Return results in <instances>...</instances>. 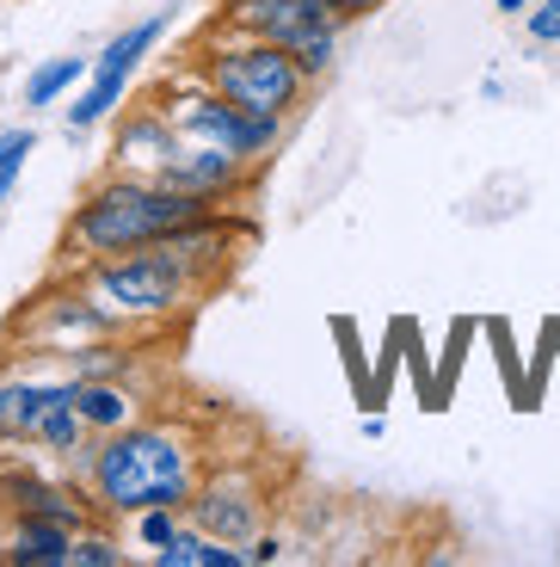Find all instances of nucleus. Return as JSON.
Segmentation results:
<instances>
[{"label":"nucleus","instance_id":"17","mask_svg":"<svg viewBox=\"0 0 560 567\" xmlns=\"http://www.w3.org/2000/svg\"><path fill=\"white\" fill-rule=\"evenodd\" d=\"M86 69H93L86 56H50V62H38V69H31V81H25V105H31V112L62 105L74 86L86 81Z\"/></svg>","mask_w":560,"mask_h":567},{"label":"nucleus","instance_id":"5","mask_svg":"<svg viewBox=\"0 0 560 567\" xmlns=\"http://www.w3.org/2000/svg\"><path fill=\"white\" fill-rule=\"evenodd\" d=\"M160 112H167V124L179 130V142H210V148H228V155H240L247 167H259L266 155H278L283 124H290V117L240 112L235 100H222V93L204 86L197 74L173 86L167 100H160Z\"/></svg>","mask_w":560,"mask_h":567},{"label":"nucleus","instance_id":"24","mask_svg":"<svg viewBox=\"0 0 560 567\" xmlns=\"http://www.w3.org/2000/svg\"><path fill=\"white\" fill-rule=\"evenodd\" d=\"M499 13H530V0H492Z\"/></svg>","mask_w":560,"mask_h":567},{"label":"nucleus","instance_id":"9","mask_svg":"<svg viewBox=\"0 0 560 567\" xmlns=\"http://www.w3.org/2000/svg\"><path fill=\"white\" fill-rule=\"evenodd\" d=\"M185 518L191 525H204L210 537L235 543V549H247L259 530H266V494L252 487V475H240V468H222V475H204L191 494V506H185Z\"/></svg>","mask_w":560,"mask_h":567},{"label":"nucleus","instance_id":"2","mask_svg":"<svg viewBox=\"0 0 560 567\" xmlns=\"http://www.w3.org/2000/svg\"><path fill=\"white\" fill-rule=\"evenodd\" d=\"M216 198H197L179 185L155 179V173H117L98 179L69 216V235H62V259L86 266V259L105 254H136V247H155L160 235H173L191 216H210Z\"/></svg>","mask_w":560,"mask_h":567},{"label":"nucleus","instance_id":"15","mask_svg":"<svg viewBox=\"0 0 560 567\" xmlns=\"http://www.w3.org/2000/svg\"><path fill=\"white\" fill-rule=\"evenodd\" d=\"M74 408H81L93 439H112V432L142 420V395L124 377H74Z\"/></svg>","mask_w":560,"mask_h":567},{"label":"nucleus","instance_id":"8","mask_svg":"<svg viewBox=\"0 0 560 567\" xmlns=\"http://www.w3.org/2000/svg\"><path fill=\"white\" fill-rule=\"evenodd\" d=\"M167 19H173V13H155V19H142V25L117 31V38L105 43V56H93V69H86V86H81V100L69 105V130H74V136L98 130L105 117L117 112V105H124L129 81H136V69H142V56H148V50L160 43Z\"/></svg>","mask_w":560,"mask_h":567},{"label":"nucleus","instance_id":"18","mask_svg":"<svg viewBox=\"0 0 560 567\" xmlns=\"http://www.w3.org/2000/svg\"><path fill=\"white\" fill-rule=\"evenodd\" d=\"M31 148H38L31 130H0V210H7V198H13V185H19V173H25Z\"/></svg>","mask_w":560,"mask_h":567},{"label":"nucleus","instance_id":"4","mask_svg":"<svg viewBox=\"0 0 560 567\" xmlns=\"http://www.w3.org/2000/svg\"><path fill=\"white\" fill-rule=\"evenodd\" d=\"M81 284L93 290L105 309L117 315L124 327H160L173 315H185L204 284L167 254V247H136V254H105V259H86Z\"/></svg>","mask_w":560,"mask_h":567},{"label":"nucleus","instance_id":"16","mask_svg":"<svg viewBox=\"0 0 560 567\" xmlns=\"http://www.w3.org/2000/svg\"><path fill=\"white\" fill-rule=\"evenodd\" d=\"M148 561H155V567H247V549H235V543L210 537L204 525H191V518H185V525L173 530L167 549H155Z\"/></svg>","mask_w":560,"mask_h":567},{"label":"nucleus","instance_id":"23","mask_svg":"<svg viewBox=\"0 0 560 567\" xmlns=\"http://www.w3.org/2000/svg\"><path fill=\"white\" fill-rule=\"evenodd\" d=\"M382 7H394V0H339V19H370V13H382Z\"/></svg>","mask_w":560,"mask_h":567},{"label":"nucleus","instance_id":"20","mask_svg":"<svg viewBox=\"0 0 560 567\" xmlns=\"http://www.w3.org/2000/svg\"><path fill=\"white\" fill-rule=\"evenodd\" d=\"M179 525H185L179 506H148V512H136V543L155 555V549H167V543H173V530H179Z\"/></svg>","mask_w":560,"mask_h":567},{"label":"nucleus","instance_id":"6","mask_svg":"<svg viewBox=\"0 0 560 567\" xmlns=\"http://www.w3.org/2000/svg\"><path fill=\"white\" fill-rule=\"evenodd\" d=\"M216 25L240 31V38L278 43V50L295 56V69L309 74V81H321V74H333V62H339V25H345V19L321 13V7H309V0H222Z\"/></svg>","mask_w":560,"mask_h":567},{"label":"nucleus","instance_id":"22","mask_svg":"<svg viewBox=\"0 0 560 567\" xmlns=\"http://www.w3.org/2000/svg\"><path fill=\"white\" fill-rule=\"evenodd\" d=\"M278 555H283V543L271 537V530H259V537L247 543V561H259V567H266V561H278Z\"/></svg>","mask_w":560,"mask_h":567},{"label":"nucleus","instance_id":"10","mask_svg":"<svg viewBox=\"0 0 560 567\" xmlns=\"http://www.w3.org/2000/svg\"><path fill=\"white\" fill-rule=\"evenodd\" d=\"M155 179L179 185V192H197V198L228 204V198H240V192H247L252 167L240 155H228V148H210V142H179Z\"/></svg>","mask_w":560,"mask_h":567},{"label":"nucleus","instance_id":"3","mask_svg":"<svg viewBox=\"0 0 560 567\" xmlns=\"http://www.w3.org/2000/svg\"><path fill=\"white\" fill-rule=\"evenodd\" d=\"M191 74L204 86H216L222 100H235L240 112H266V117H295L309 100V74L295 69L290 50L266 38H240V31H210V43L191 50Z\"/></svg>","mask_w":560,"mask_h":567},{"label":"nucleus","instance_id":"21","mask_svg":"<svg viewBox=\"0 0 560 567\" xmlns=\"http://www.w3.org/2000/svg\"><path fill=\"white\" fill-rule=\"evenodd\" d=\"M523 25H530V43H542V50H560V0H530Z\"/></svg>","mask_w":560,"mask_h":567},{"label":"nucleus","instance_id":"13","mask_svg":"<svg viewBox=\"0 0 560 567\" xmlns=\"http://www.w3.org/2000/svg\"><path fill=\"white\" fill-rule=\"evenodd\" d=\"M173 148H179V130L167 124L160 105L124 112V117H117V130H112V167L117 173H160Z\"/></svg>","mask_w":560,"mask_h":567},{"label":"nucleus","instance_id":"11","mask_svg":"<svg viewBox=\"0 0 560 567\" xmlns=\"http://www.w3.org/2000/svg\"><path fill=\"white\" fill-rule=\"evenodd\" d=\"M0 512H38V518H56V525H69V530L93 525V499H86V487L50 482V475H38V468L0 475Z\"/></svg>","mask_w":560,"mask_h":567},{"label":"nucleus","instance_id":"12","mask_svg":"<svg viewBox=\"0 0 560 567\" xmlns=\"http://www.w3.org/2000/svg\"><path fill=\"white\" fill-rule=\"evenodd\" d=\"M74 395V377H0V444H38V425Z\"/></svg>","mask_w":560,"mask_h":567},{"label":"nucleus","instance_id":"19","mask_svg":"<svg viewBox=\"0 0 560 567\" xmlns=\"http://www.w3.org/2000/svg\"><path fill=\"white\" fill-rule=\"evenodd\" d=\"M69 567H124V549L112 543V530H74V549H69Z\"/></svg>","mask_w":560,"mask_h":567},{"label":"nucleus","instance_id":"1","mask_svg":"<svg viewBox=\"0 0 560 567\" xmlns=\"http://www.w3.org/2000/svg\"><path fill=\"white\" fill-rule=\"evenodd\" d=\"M74 475L86 482L93 512H117V518H136L148 506H191L197 482H204V439H197L185 420H148L112 432V439H93L74 456Z\"/></svg>","mask_w":560,"mask_h":567},{"label":"nucleus","instance_id":"14","mask_svg":"<svg viewBox=\"0 0 560 567\" xmlns=\"http://www.w3.org/2000/svg\"><path fill=\"white\" fill-rule=\"evenodd\" d=\"M74 530L38 512H7V537H0V561L7 567H69Z\"/></svg>","mask_w":560,"mask_h":567},{"label":"nucleus","instance_id":"7","mask_svg":"<svg viewBox=\"0 0 560 567\" xmlns=\"http://www.w3.org/2000/svg\"><path fill=\"white\" fill-rule=\"evenodd\" d=\"M124 333L129 327L117 321L86 284H56V290H43V297L25 309V321H19V340H25L31 352H81V346H93V340H124Z\"/></svg>","mask_w":560,"mask_h":567}]
</instances>
